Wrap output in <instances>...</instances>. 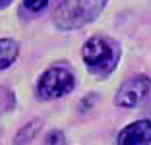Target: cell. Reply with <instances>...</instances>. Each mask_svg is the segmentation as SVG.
<instances>
[{
	"label": "cell",
	"mask_w": 151,
	"mask_h": 145,
	"mask_svg": "<svg viewBox=\"0 0 151 145\" xmlns=\"http://www.w3.org/2000/svg\"><path fill=\"white\" fill-rule=\"evenodd\" d=\"M45 145H66V137L60 130H52L45 137Z\"/></svg>",
	"instance_id": "8"
},
{
	"label": "cell",
	"mask_w": 151,
	"mask_h": 145,
	"mask_svg": "<svg viewBox=\"0 0 151 145\" xmlns=\"http://www.w3.org/2000/svg\"><path fill=\"white\" fill-rule=\"evenodd\" d=\"M76 78L68 68L64 66H52L45 70L43 75L37 81V93L41 99H58L64 97L74 89Z\"/></svg>",
	"instance_id": "3"
},
{
	"label": "cell",
	"mask_w": 151,
	"mask_h": 145,
	"mask_svg": "<svg viewBox=\"0 0 151 145\" xmlns=\"http://www.w3.org/2000/svg\"><path fill=\"white\" fill-rule=\"evenodd\" d=\"M47 4H49V0H23V6L27 10H31V12H39Z\"/></svg>",
	"instance_id": "9"
},
{
	"label": "cell",
	"mask_w": 151,
	"mask_h": 145,
	"mask_svg": "<svg viewBox=\"0 0 151 145\" xmlns=\"http://www.w3.org/2000/svg\"><path fill=\"white\" fill-rule=\"evenodd\" d=\"M81 58H83L85 66L91 70V74L105 78L116 68L118 58H120V50L111 39L91 37L81 48Z\"/></svg>",
	"instance_id": "2"
},
{
	"label": "cell",
	"mask_w": 151,
	"mask_h": 145,
	"mask_svg": "<svg viewBox=\"0 0 151 145\" xmlns=\"http://www.w3.org/2000/svg\"><path fill=\"white\" fill-rule=\"evenodd\" d=\"M149 91H151V79L142 74L134 75L120 85V89L114 95V105L124 106V108H134L149 95Z\"/></svg>",
	"instance_id": "4"
},
{
	"label": "cell",
	"mask_w": 151,
	"mask_h": 145,
	"mask_svg": "<svg viewBox=\"0 0 151 145\" xmlns=\"http://www.w3.org/2000/svg\"><path fill=\"white\" fill-rule=\"evenodd\" d=\"M18 43L14 39H0V70H4L18 58Z\"/></svg>",
	"instance_id": "7"
},
{
	"label": "cell",
	"mask_w": 151,
	"mask_h": 145,
	"mask_svg": "<svg viewBox=\"0 0 151 145\" xmlns=\"http://www.w3.org/2000/svg\"><path fill=\"white\" fill-rule=\"evenodd\" d=\"M116 145H151V120H138L118 134Z\"/></svg>",
	"instance_id": "5"
},
{
	"label": "cell",
	"mask_w": 151,
	"mask_h": 145,
	"mask_svg": "<svg viewBox=\"0 0 151 145\" xmlns=\"http://www.w3.org/2000/svg\"><path fill=\"white\" fill-rule=\"evenodd\" d=\"M41 128H43V120H39V118L27 122L23 128H19V132L16 134L12 145H29V143H31V139L37 136V132H39Z\"/></svg>",
	"instance_id": "6"
},
{
	"label": "cell",
	"mask_w": 151,
	"mask_h": 145,
	"mask_svg": "<svg viewBox=\"0 0 151 145\" xmlns=\"http://www.w3.org/2000/svg\"><path fill=\"white\" fill-rule=\"evenodd\" d=\"M107 6V0H62L52 14L58 29L72 31L95 22Z\"/></svg>",
	"instance_id": "1"
},
{
	"label": "cell",
	"mask_w": 151,
	"mask_h": 145,
	"mask_svg": "<svg viewBox=\"0 0 151 145\" xmlns=\"http://www.w3.org/2000/svg\"><path fill=\"white\" fill-rule=\"evenodd\" d=\"M10 2H12V0H0V8H6Z\"/></svg>",
	"instance_id": "10"
}]
</instances>
